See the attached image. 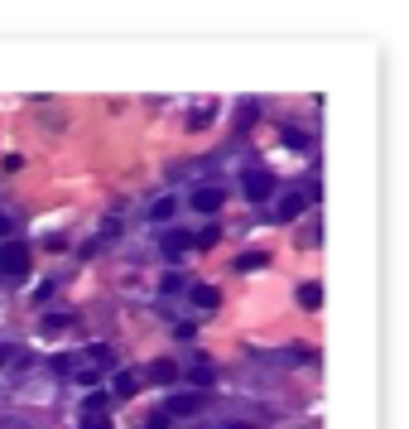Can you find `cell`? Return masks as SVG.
I'll use <instances>...</instances> for the list:
<instances>
[{"label":"cell","mask_w":409,"mask_h":429,"mask_svg":"<svg viewBox=\"0 0 409 429\" xmlns=\"http://www.w3.org/2000/svg\"><path fill=\"white\" fill-rule=\"evenodd\" d=\"M188 299H193L198 309H217V304H221V290H217V285H188Z\"/></svg>","instance_id":"7"},{"label":"cell","mask_w":409,"mask_h":429,"mask_svg":"<svg viewBox=\"0 0 409 429\" xmlns=\"http://www.w3.org/2000/svg\"><path fill=\"white\" fill-rule=\"evenodd\" d=\"M193 208L203 217H212V213H221V203H226V193L217 189V184H203V189H193V198H188Z\"/></svg>","instance_id":"3"},{"label":"cell","mask_w":409,"mask_h":429,"mask_svg":"<svg viewBox=\"0 0 409 429\" xmlns=\"http://www.w3.org/2000/svg\"><path fill=\"white\" fill-rule=\"evenodd\" d=\"M217 241H221V227H217V222H207L203 231H198V236H193V246H203V251H212V246H217Z\"/></svg>","instance_id":"11"},{"label":"cell","mask_w":409,"mask_h":429,"mask_svg":"<svg viewBox=\"0 0 409 429\" xmlns=\"http://www.w3.org/2000/svg\"><path fill=\"white\" fill-rule=\"evenodd\" d=\"M179 290H188V280H183L179 270H169V275H164V295H179Z\"/></svg>","instance_id":"18"},{"label":"cell","mask_w":409,"mask_h":429,"mask_svg":"<svg viewBox=\"0 0 409 429\" xmlns=\"http://www.w3.org/2000/svg\"><path fill=\"white\" fill-rule=\"evenodd\" d=\"M10 357H15V347H10V342H0V367H5Z\"/></svg>","instance_id":"23"},{"label":"cell","mask_w":409,"mask_h":429,"mask_svg":"<svg viewBox=\"0 0 409 429\" xmlns=\"http://www.w3.org/2000/svg\"><path fill=\"white\" fill-rule=\"evenodd\" d=\"M174 213H179V198H159V203L149 208V222H159V227H164Z\"/></svg>","instance_id":"10"},{"label":"cell","mask_w":409,"mask_h":429,"mask_svg":"<svg viewBox=\"0 0 409 429\" xmlns=\"http://www.w3.org/2000/svg\"><path fill=\"white\" fill-rule=\"evenodd\" d=\"M145 429H169V415H164V410H159V415H149V425Z\"/></svg>","instance_id":"22"},{"label":"cell","mask_w":409,"mask_h":429,"mask_svg":"<svg viewBox=\"0 0 409 429\" xmlns=\"http://www.w3.org/2000/svg\"><path fill=\"white\" fill-rule=\"evenodd\" d=\"M284 145H299V150H304V145H308V135H304V130H294V125H289V130H284Z\"/></svg>","instance_id":"20"},{"label":"cell","mask_w":409,"mask_h":429,"mask_svg":"<svg viewBox=\"0 0 409 429\" xmlns=\"http://www.w3.org/2000/svg\"><path fill=\"white\" fill-rule=\"evenodd\" d=\"M87 357H92V362H97V371H111V367H116V357H111V347H102V342H92V347H87Z\"/></svg>","instance_id":"15"},{"label":"cell","mask_w":409,"mask_h":429,"mask_svg":"<svg viewBox=\"0 0 409 429\" xmlns=\"http://www.w3.org/2000/svg\"><path fill=\"white\" fill-rule=\"evenodd\" d=\"M241 189H246V198H251V203H265V198L275 193V174H270V169H246Z\"/></svg>","instance_id":"2"},{"label":"cell","mask_w":409,"mask_h":429,"mask_svg":"<svg viewBox=\"0 0 409 429\" xmlns=\"http://www.w3.org/2000/svg\"><path fill=\"white\" fill-rule=\"evenodd\" d=\"M212 121H217V107H198L193 116H188V130H207Z\"/></svg>","instance_id":"14"},{"label":"cell","mask_w":409,"mask_h":429,"mask_svg":"<svg viewBox=\"0 0 409 429\" xmlns=\"http://www.w3.org/2000/svg\"><path fill=\"white\" fill-rule=\"evenodd\" d=\"M308 208V193H299V189H294V193H284V198H280V208H275V222H294V217L304 213Z\"/></svg>","instance_id":"6"},{"label":"cell","mask_w":409,"mask_h":429,"mask_svg":"<svg viewBox=\"0 0 409 429\" xmlns=\"http://www.w3.org/2000/svg\"><path fill=\"white\" fill-rule=\"evenodd\" d=\"M188 381H193V386H212V381H217V367H212V362H198V367L188 371Z\"/></svg>","instance_id":"13"},{"label":"cell","mask_w":409,"mask_h":429,"mask_svg":"<svg viewBox=\"0 0 409 429\" xmlns=\"http://www.w3.org/2000/svg\"><path fill=\"white\" fill-rule=\"evenodd\" d=\"M135 391H140V371H116V381H111V396L130 401Z\"/></svg>","instance_id":"8"},{"label":"cell","mask_w":409,"mask_h":429,"mask_svg":"<svg viewBox=\"0 0 409 429\" xmlns=\"http://www.w3.org/2000/svg\"><path fill=\"white\" fill-rule=\"evenodd\" d=\"M188 241H193V236H188V231H164V256H169V261H179V256H183V246H188Z\"/></svg>","instance_id":"9"},{"label":"cell","mask_w":409,"mask_h":429,"mask_svg":"<svg viewBox=\"0 0 409 429\" xmlns=\"http://www.w3.org/2000/svg\"><path fill=\"white\" fill-rule=\"evenodd\" d=\"M10 236H15V217L0 213V241H10Z\"/></svg>","instance_id":"21"},{"label":"cell","mask_w":409,"mask_h":429,"mask_svg":"<svg viewBox=\"0 0 409 429\" xmlns=\"http://www.w3.org/2000/svg\"><path fill=\"white\" fill-rule=\"evenodd\" d=\"M73 376H78V386H87V391L102 386V371H97V367H82V371H73Z\"/></svg>","instance_id":"17"},{"label":"cell","mask_w":409,"mask_h":429,"mask_svg":"<svg viewBox=\"0 0 409 429\" xmlns=\"http://www.w3.org/2000/svg\"><path fill=\"white\" fill-rule=\"evenodd\" d=\"M299 304H304V309H318V304H322V285H313V280L299 285Z\"/></svg>","instance_id":"12"},{"label":"cell","mask_w":409,"mask_h":429,"mask_svg":"<svg viewBox=\"0 0 409 429\" xmlns=\"http://www.w3.org/2000/svg\"><path fill=\"white\" fill-rule=\"evenodd\" d=\"M221 429H255V425H246V420H231V425H221Z\"/></svg>","instance_id":"24"},{"label":"cell","mask_w":409,"mask_h":429,"mask_svg":"<svg viewBox=\"0 0 409 429\" xmlns=\"http://www.w3.org/2000/svg\"><path fill=\"white\" fill-rule=\"evenodd\" d=\"M140 381H149V386H174V381H179V362L159 357V362H149V371H145Z\"/></svg>","instance_id":"4"},{"label":"cell","mask_w":409,"mask_h":429,"mask_svg":"<svg viewBox=\"0 0 409 429\" xmlns=\"http://www.w3.org/2000/svg\"><path fill=\"white\" fill-rule=\"evenodd\" d=\"M198 410H203V396L198 391H179V396H169V410L164 415L174 420V415H198Z\"/></svg>","instance_id":"5"},{"label":"cell","mask_w":409,"mask_h":429,"mask_svg":"<svg viewBox=\"0 0 409 429\" xmlns=\"http://www.w3.org/2000/svg\"><path fill=\"white\" fill-rule=\"evenodd\" d=\"M82 429H111L106 415H82Z\"/></svg>","instance_id":"19"},{"label":"cell","mask_w":409,"mask_h":429,"mask_svg":"<svg viewBox=\"0 0 409 429\" xmlns=\"http://www.w3.org/2000/svg\"><path fill=\"white\" fill-rule=\"evenodd\" d=\"M260 265H265V256H260V251H246V256L236 261V270H241V275H251V270H260Z\"/></svg>","instance_id":"16"},{"label":"cell","mask_w":409,"mask_h":429,"mask_svg":"<svg viewBox=\"0 0 409 429\" xmlns=\"http://www.w3.org/2000/svg\"><path fill=\"white\" fill-rule=\"evenodd\" d=\"M29 241H0V275H10V280H19V275H29Z\"/></svg>","instance_id":"1"}]
</instances>
